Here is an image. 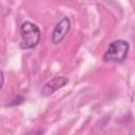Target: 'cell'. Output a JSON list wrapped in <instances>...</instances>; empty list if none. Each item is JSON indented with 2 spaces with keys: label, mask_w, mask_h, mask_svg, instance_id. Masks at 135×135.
I'll return each instance as SVG.
<instances>
[{
  "label": "cell",
  "mask_w": 135,
  "mask_h": 135,
  "mask_svg": "<svg viewBox=\"0 0 135 135\" xmlns=\"http://www.w3.org/2000/svg\"><path fill=\"white\" fill-rule=\"evenodd\" d=\"M20 36H21V42L19 44L20 49L22 50H28L35 47L41 38V32L40 28L31 21H24L20 25Z\"/></svg>",
  "instance_id": "obj_1"
},
{
  "label": "cell",
  "mask_w": 135,
  "mask_h": 135,
  "mask_svg": "<svg viewBox=\"0 0 135 135\" xmlns=\"http://www.w3.org/2000/svg\"><path fill=\"white\" fill-rule=\"evenodd\" d=\"M129 50H130V44L127 40L123 39L114 40L108 46L103 55V60L107 62L121 63L126 60Z\"/></svg>",
  "instance_id": "obj_2"
},
{
  "label": "cell",
  "mask_w": 135,
  "mask_h": 135,
  "mask_svg": "<svg viewBox=\"0 0 135 135\" xmlns=\"http://www.w3.org/2000/svg\"><path fill=\"white\" fill-rule=\"evenodd\" d=\"M71 28V20L69 17H62L55 25L52 33V42L54 44L61 43L66 37Z\"/></svg>",
  "instance_id": "obj_3"
},
{
  "label": "cell",
  "mask_w": 135,
  "mask_h": 135,
  "mask_svg": "<svg viewBox=\"0 0 135 135\" xmlns=\"http://www.w3.org/2000/svg\"><path fill=\"white\" fill-rule=\"evenodd\" d=\"M68 82H69V79L66 77H55V78L49 80L41 89V96H43V97L51 96L56 91L65 86L68 84Z\"/></svg>",
  "instance_id": "obj_4"
},
{
  "label": "cell",
  "mask_w": 135,
  "mask_h": 135,
  "mask_svg": "<svg viewBox=\"0 0 135 135\" xmlns=\"http://www.w3.org/2000/svg\"><path fill=\"white\" fill-rule=\"evenodd\" d=\"M1 89L3 88V84H4V74H3V71H1Z\"/></svg>",
  "instance_id": "obj_5"
}]
</instances>
